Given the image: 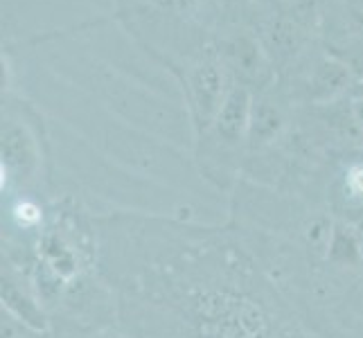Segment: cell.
Listing matches in <instances>:
<instances>
[{"label": "cell", "instance_id": "1", "mask_svg": "<svg viewBox=\"0 0 363 338\" xmlns=\"http://www.w3.org/2000/svg\"><path fill=\"white\" fill-rule=\"evenodd\" d=\"M230 89V72L219 59L217 50H210L201 64H196L187 77V97H190V111L199 135H206L210 131Z\"/></svg>", "mask_w": 363, "mask_h": 338}, {"label": "cell", "instance_id": "2", "mask_svg": "<svg viewBox=\"0 0 363 338\" xmlns=\"http://www.w3.org/2000/svg\"><path fill=\"white\" fill-rule=\"evenodd\" d=\"M219 59L230 72L233 84L246 86V89H257L264 93L275 77V66L271 57L267 55L259 36L250 32H237L226 36L217 50Z\"/></svg>", "mask_w": 363, "mask_h": 338}, {"label": "cell", "instance_id": "3", "mask_svg": "<svg viewBox=\"0 0 363 338\" xmlns=\"http://www.w3.org/2000/svg\"><path fill=\"white\" fill-rule=\"evenodd\" d=\"M354 81H357V74L352 72V68L339 57L330 55V57H320L311 64L303 89H305L307 102L328 106V104H334L339 97L350 95Z\"/></svg>", "mask_w": 363, "mask_h": 338}, {"label": "cell", "instance_id": "4", "mask_svg": "<svg viewBox=\"0 0 363 338\" xmlns=\"http://www.w3.org/2000/svg\"><path fill=\"white\" fill-rule=\"evenodd\" d=\"M253 99V91H248L246 86L233 84V89L228 91L215 122L210 127V133L215 135L217 142L226 147H240L242 142H246Z\"/></svg>", "mask_w": 363, "mask_h": 338}, {"label": "cell", "instance_id": "5", "mask_svg": "<svg viewBox=\"0 0 363 338\" xmlns=\"http://www.w3.org/2000/svg\"><path fill=\"white\" fill-rule=\"evenodd\" d=\"M36 147L25 127L7 122L3 127V185L9 179H30L36 169Z\"/></svg>", "mask_w": 363, "mask_h": 338}, {"label": "cell", "instance_id": "6", "mask_svg": "<svg viewBox=\"0 0 363 338\" xmlns=\"http://www.w3.org/2000/svg\"><path fill=\"white\" fill-rule=\"evenodd\" d=\"M262 45L271 57L273 66L291 59L305 43V25L298 23L291 14L280 11L278 16H271L262 25Z\"/></svg>", "mask_w": 363, "mask_h": 338}, {"label": "cell", "instance_id": "7", "mask_svg": "<svg viewBox=\"0 0 363 338\" xmlns=\"http://www.w3.org/2000/svg\"><path fill=\"white\" fill-rule=\"evenodd\" d=\"M284 129H286V113H284L282 104H278L267 93H259L253 99L246 145L253 149V152L267 149L278 140Z\"/></svg>", "mask_w": 363, "mask_h": 338}, {"label": "cell", "instance_id": "8", "mask_svg": "<svg viewBox=\"0 0 363 338\" xmlns=\"http://www.w3.org/2000/svg\"><path fill=\"white\" fill-rule=\"evenodd\" d=\"M341 192L347 203L363 205V160H354L341 176Z\"/></svg>", "mask_w": 363, "mask_h": 338}, {"label": "cell", "instance_id": "9", "mask_svg": "<svg viewBox=\"0 0 363 338\" xmlns=\"http://www.w3.org/2000/svg\"><path fill=\"white\" fill-rule=\"evenodd\" d=\"M11 219L21 230H39L43 225V208L34 198H21L11 208Z\"/></svg>", "mask_w": 363, "mask_h": 338}, {"label": "cell", "instance_id": "10", "mask_svg": "<svg viewBox=\"0 0 363 338\" xmlns=\"http://www.w3.org/2000/svg\"><path fill=\"white\" fill-rule=\"evenodd\" d=\"M345 21L352 36H363V0H347Z\"/></svg>", "mask_w": 363, "mask_h": 338}, {"label": "cell", "instance_id": "11", "mask_svg": "<svg viewBox=\"0 0 363 338\" xmlns=\"http://www.w3.org/2000/svg\"><path fill=\"white\" fill-rule=\"evenodd\" d=\"M158 7L162 9H172V11H185V9H192L199 0H152Z\"/></svg>", "mask_w": 363, "mask_h": 338}, {"label": "cell", "instance_id": "12", "mask_svg": "<svg viewBox=\"0 0 363 338\" xmlns=\"http://www.w3.org/2000/svg\"><path fill=\"white\" fill-rule=\"evenodd\" d=\"M347 97H352V99H361V102H363V77L354 81L352 91H350V95H347Z\"/></svg>", "mask_w": 363, "mask_h": 338}, {"label": "cell", "instance_id": "13", "mask_svg": "<svg viewBox=\"0 0 363 338\" xmlns=\"http://www.w3.org/2000/svg\"><path fill=\"white\" fill-rule=\"evenodd\" d=\"M91 338H124V336H120V334H116V332H99V334H95V336H91Z\"/></svg>", "mask_w": 363, "mask_h": 338}, {"label": "cell", "instance_id": "14", "mask_svg": "<svg viewBox=\"0 0 363 338\" xmlns=\"http://www.w3.org/2000/svg\"><path fill=\"white\" fill-rule=\"evenodd\" d=\"M284 5H294V3H300V0H282Z\"/></svg>", "mask_w": 363, "mask_h": 338}]
</instances>
